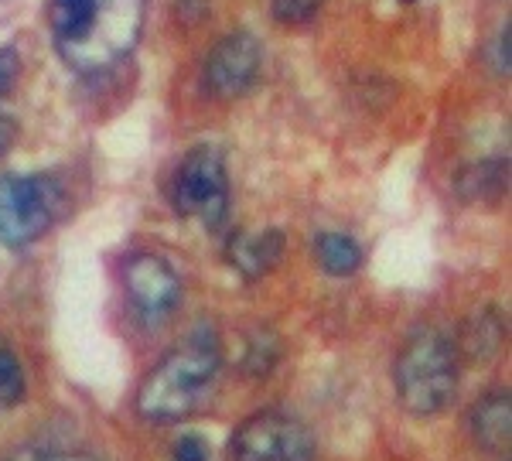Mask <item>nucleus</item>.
Returning <instances> with one entry per match:
<instances>
[{"label": "nucleus", "instance_id": "6", "mask_svg": "<svg viewBox=\"0 0 512 461\" xmlns=\"http://www.w3.org/2000/svg\"><path fill=\"white\" fill-rule=\"evenodd\" d=\"M315 438L297 417L280 410L246 417L229 438L233 461H315Z\"/></svg>", "mask_w": 512, "mask_h": 461}, {"label": "nucleus", "instance_id": "4", "mask_svg": "<svg viewBox=\"0 0 512 461\" xmlns=\"http://www.w3.org/2000/svg\"><path fill=\"white\" fill-rule=\"evenodd\" d=\"M171 202L181 216H192L205 222L209 229H219L229 212V178L226 161L212 144L192 147L181 158L171 185Z\"/></svg>", "mask_w": 512, "mask_h": 461}, {"label": "nucleus", "instance_id": "10", "mask_svg": "<svg viewBox=\"0 0 512 461\" xmlns=\"http://www.w3.org/2000/svg\"><path fill=\"white\" fill-rule=\"evenodd\" d=\"M468 427L472 438L482 444L492 455L509 451V434H512V407H509V390H495L489 397H482L468 414Z\"/></svg>", "mask_w": 512, "mask_h": 461}, {"label": "nucleus", "instance_id": "14", "mask_svg": "<svg viewBox=\"0 0 512 461\" xmlns=\"http://www.w3.org/2000/svg\"><path fill=\"white\" fill-rule=\"evenodd\" d=\"M24 369L18 352L11 349L4 339H0V410L14 407V403L24 400Z\"/></svg>", "mask_w": 512, "mask_h": 461}, {"label": "nucleus", "instance_id": "7", "mask_svg": "<svg viewBox=\"0 0 512 461\" xmlns=\"http://www.w3.org/2000/svg\"><path fill=\"white\" fill-rule=\"evenodd\" d=\"M263 62V45L250 31H233L205 59L202 86L212 100H239L243 93H250L256 76H260Z\"/></svg>", "mask_w": 512, "mask_h": 461}, {"label": "nucleus", "instance_id": "3", "mask_svg": "<svg viewBox=\"0 0 512 461\" xmlns=\"http://www.w3.org/2000/svg\"><path fill=\"white\" fill-rule=\"evenodd\" d=\"M458 349L448 335L437 328H420V332L403 345L396 356L393 383L396 397L414 417H434L454 400L458 393Z\"/></svg>", "mask_w": 512, "mask_h": 461}, {"label": "nucleus", "instance_id": "17", "mask_svg": "<svg viewBox=\"0 0 512 461\" xmlns=\"http://www.w3.org/2000/svg\"><path fill=\"white\" fill-rule=\"evenodd\" d=\"M175 461H209V444H205L198 434H181L175 441V451H171Z\"/></svg>", "mask_w": 512, "mask_h": 461}, {"label": "nucleus", "instance_id": "12", "mask_svg": "<svg viewBox=\"0 0 512 461\" xmlns=\"http://www.w3.org/2000/svg\"><path fill=\"white\" fill-rule=\"evenodd\" d=\"M315 257L321 263V270L332 277H349L359 270L362 263V250L352 236L342 233H321L315 240Z\"/></svg>", "mask_w": 512, "mask_h": 461}, {"label": "nucleus", "instance_id": "11", "mask_svg": "<svg viewBox=\"0 0 512 461\" xmlns=\"http://www.w3.org/2000/svg\"><path fill=\"white\" fill-rule=\"evenodd\" d=\"M509 185V164L492 158V161H478L468 171H461L458 178V192L468 202H492L506 192Z\"/></svg>", "mask_w": 512, "mask_h": 461}, {"label": "nucleus", "instance_id": "16", "mask_svg": "<svg viewBox=\"0 0 512 461\" xmlns=\"http://www.w3.org/2000/svg\"><path fill=\"white\" fill-rule=\"evenodd\" d=\"M325 0H274V18L280 24H304L321 11Z\"/></svg>", "mask_w": 512, "mask_h": 461}, {"label": "nucleus", "instance_id": "2", "mask_svg": "<svg viewBox=\"0 0 512 461\" xmlns=\"http://www.w3.org/2000/svg\"><path fill=\"white\" fill-rule=\"evenodd\" d=\"M219 345L205 335H195L181 349L168 352L137 390V410L144 421L175 424L192 417L212 393L219 376Z\"/></svg>", "mask_w": 512, "mask_h": 461}, {"label": "nucleus", "instance_id": "8", "mask_svg": "<svg viewBox=\"0 0 512 461\" xmlns=\"http://www.w3.org/2000/svg\"><path fill=\"white\" fill-rule=\"evenodd\" d=\"M123 284H127L134 308L147 321L171 315L175 304L181 301L178 274L161 257H154V253H134V257L123 263Z\"/></svg>", "mask_w": 512, "mask_h": 461}, {"label": "nucleus", "instance_id": "15", "mask_svg": "<svg viewBox=\"0 0 512 461\" xmlns=\"http://www.w3.org/2000/svg\"><path fill=\"white\" fill-rule=\"evenodd\" d=\"M7 461H103L89 451H65V448H45V444H24V448L11 451Z\"/></svg>", "mask_w": 512, "mask_h": 461}, {"label": "nucleus", "instance_id": "13", "mask_svg": "<svg viewBox=\"0 0 512 461\" xmlns=\"http://www.w3.org/2000/svg\"><path fill=\"white\" fill-rule=\"evenodd\" d=\"M499 342H502V325H499V318H495L492 311H485L482 318L468 321V325H465V335H461V345L454 342V349H458V356L465 352L468 359H489V356H495Z\"/></svg>", "mask_w": 512, "mask_h": 461}, {"label": "nucleus", "instance_id": "9", "mask_svg": "<svg viewBox=\"0 0 512 461\" xmlns=\"http://www.w3.org/2000/svg\"><path fill=\"white\" fill-rule=\"evenodd\" d=\"M226 257L246 281H256V277L270 274L280 263V257H284V233H277V229H267V233H236L226 246Z\"/></svg>", "mask_w": 512, "mask_h": 461}, {"label": "nucleus", "instance_id": "18", "mask_svg": "<svg viewBox=\"0 0 512 461\" xmlns=\"http://www.w3.org/2000/svg\"><path fill=\"white\" fill-rule=\"evenodd\" d=\"M14 76H18V55L11 48H0V96L11 93Z\"/></svg>", "mask_w": 512, "mask_h": 461}, {"label": "nucleus", "instance_id": "19", "mask_svg": "<svg viewBox=\"0 0 512 461\" xmlns=\"http://www.w3.org/2000/svg\"><path fill=\"white\" fill-rule=\"evenodd\" d=\"M14 137H18V123H14L11 117H4V113H0V154L11 151Z\"/></svg>", "mask_w": 512, "mask_h": 461}, {"label": "nucleus", "instance_id": "20", "mask_svg": "<svg viewBox=\"0 0 512 461\" xmlns=\"http://www.w3.org/2000/svg\"><path fill=\"white\" fill-rule=\"evenodd\" d=\"M407 4H410V0H407Z\"/></svg>", "mask_w": 512, "mask_h": 461}, {"label": "nucleus", "instance_id": "5", "mask_svg": "<svg viewBox=\"0 0 512 461\" xmlns=\"http://www.w3.org/2000/svg\"><path fill=\"white\" fill-rule=\"evenodd\" d=\"M59 212V188L38 175L0 178V243L28 246L45 236Z\"/></svg>", "mask_w": 512, "mask_h": 461}, {"label": "nucleus", "instance_id": "1", "mask_svg": "<svg viewBox=\"0 0 512 461\" xmlns=\"http://www.w3.org/2000/svg\"><path fill=\"white\" fill-rule=\"evenodd\" d=\"M48 24L69 69L93 76L134 52L144 0H48Z\"/></svg>", "mask_w": 512, "mask_h": 461}]
</instances>
